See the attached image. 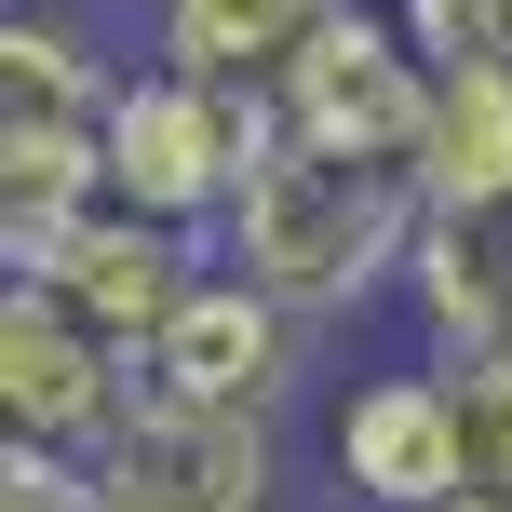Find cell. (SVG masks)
Wrapping results in <instances>:
<instances>
[{
  "mask_svg": "<svg viewBox=\"0 0 512 512\" xmlns=\"http://www.w3.org/2000/svg\"><path fill=\"white\" fill-rule=\"evenodd\" d=\"M418 216H432L418 162H364V149H324L297 122H256V162H243V203L216 230V256L243 283H270L297 324H351V310L405 297Z\"/></svg>",
  "mask_w": 512,
  "mask_h": 512,
  "instance_id": "1",
  "label": "cell"
},
{
  "mask_svg": "<svg viewBox=\"0 0 512 512\" xmlns=\"http://www.w3.org/2000/svg\"><path fill=\"white\" fill-rule=\"evenodd\" d=\"M256 122H270L256 95L135 54L122 95H108V203H135V216H162V230H203V243H216V230H230V203H243Z\"/></svg>",
  "mask_w": 512,
  "mask_h": 512,
  "instance_id": "2",
  "label": "cell"
},
{
  "mask_svg": "<svg viewBox=\"0 0 512 512\" xmlns=\"http://www.w3.org/2000/svg\"><path fill=\"white\" fill-rule=\"evenodd\" d=\"M324 472L351 512H445L472 499V418H459V378L432 351H391L364 378H337L324 405Z\"/></svg>",
  "mask_w": 512,
  "mask_h": 512,
  "instance_id": "3",
  "label": "cell"
},
{
  "mask_svg": "<svg viewBox=\"0 0 512 512\" xmlns=\"http://www.w3.org/2000/svg\"><path fill=\"white\" fill-rule=\"evenodd\" d=\"M432 95H445L432 54L391 27V0H364V14H337L324 41L270 81V122L324 135V149H364V162H418V176H432Z\"/></svg>",
  "mask_w": 512,
  "mask_h": 512,
  "instance_id": "4",
  "label": "cell"
},
{
  "mask_svg": "<svg viewBox=\"0 0 512 512\" xmlns=\"http://www.w3.org/2000/svg\"><path fill=\"white\" fill-rule=\"evenodd\" d=\"M203 270H216V243L203 230H162V216H135V203H95L68 243H41L14 283H41L68 324H95L108 351L149 378V351H162V324H176L189 297H203Z\"/></svg>",
  "mask_w": 512,
  "mask_h": 512,
  "instance_id": "5",
  "label": "cell"
},
{
  "mask_svg": "<svg viewBox=\"0 0 512 512\" xmlns=\"http://www.w3.org/2000/svg\"><path fill=\"white\" fill-rule=\"evenodd\" d=\"M310 337L324 324H297V310L270 297V283H243L230 256L203 270V297L162 324V351H149V405H203V418H283L310 391Z\"/></svg>",
  "mask_w": 512,
  "mask_h": 512,
  "instance_id": "6",
  "label": "cell"
},
{
  "mask_svg": "<svg viewBox=\"0 0 512 512\" xmlns=\"http://www.w3.org/2000/svg\"><path fill=\"white\" fill-rule=\"evenodd\" d=\"M135 405H149V378H135L95 324H68L41 283H14V297H0V432H14V445L95 459Z\"/></svg>",
  "mask_w": 512,
  "mask_h": 512,
  "instance_id": "7",
  "label": "cell"
},
{
  "mask_svg": "<svg viewBox=\"0 0 512 512\" xmlns=\"http://www.w3.org/2000/svg\"><path fill=\"white\" fill-rule=\"evenodd\" d=\"M122 512H283V418H203V405H135L95 445Z\"/></svg>",
  "mask_w": 512,
  "mask_h": 512,
  "instance_id": "8",
  "label": "cell"
},
{
  "mask_svg": "<svg viewBox=\"0 0 512 512\" xmlns=\"http://www.w3.org/2000/svg\"><path fill=\"white\" fill-rule=\"evenodd\" d=\"M391 310L418 324L432 364H499L512 351V189L418 216V256H405V297Z\"/></svg>",
  "mask_w": 512,
  "mask_h": 512,
  "instance_id": "9",
  "label": "cell"
},
{
  "mask_svg": "<svg viewBox=\"0 0 512 512\" xmlns=\"http://www.w3.org/2000/svg\"><path fill=\"white\" fill-rule=\"evenodd\" d=\"M135 54H108V27L81 0H14L0 14V135L27 149H108V95Z\"/></svg>",
  "mask_w": 512,
  "mask_h": 512,
  "instance_id": "10",
  "label": "cell"
},
{
  "mask_svg": "<svg viewBox=\"0 0 512 512\" xmlns=\"http://www.w3.org/2000/svg\"><path fill=\"white\" fill-rule=\"evenodd\" d=\"M135 14H149V68L230 81V95L270 108V81L297 68L337 14H364V0H135Z\"/></svg>",
  "mask_w": 512,
  "mask_h": 512,
  "instance_id": "11",
  "label": "cell"
},
{
  "mask_svg": "<svg viewBox=\"0 0 512 512\" xmlns=\"http://www.w3.org/2000/svg\"><path fill=\"white\" fill-rule=\"evenodd\" d=\"M512 189V68H459L432 95V203Z\"/></svg>",
  "mask_w": 512,
  "mask_h": 512,
  "instance_id": "12",
  "label": "cell"
},
{
  "mask_svg": "<svg viewBox=\"0 0 512 512\" xmlns=\"http://www.w3.org/2000/svg\"><path fill=\"white\" fill-rule=\"evenodd\" d=\"M391 27L432 54V81H459V68H512V0H391Z\"/></svg>",
  "mask_w": 512,
  "mask_h": 512,
  "instance_id": "13",
  "label": "cell"
},
{
  "mask_svg": "<svg viewBox=\"0 0 512 512\" xmlns=\"http://www.w3.org/2000/svg\"><path fill=\"white\" fill-rule=\"evenodd\" d=\"M0 512H122L95 459H54V445H0Z\"/></svg>",
  "mask_w": 512,
  "mask_h": 512,
  "instance_id": "14",
  "label": "cell"
},
{
  "mask_svg": "<svg viewBox=\"0 0 512 512\" xmlns=\"http://www.w3.org/2000/svg\"><path fill=\"white\" fill-rule=\"evenodd\" d=\"M459 378V418H472V486L512 499V364H445Z\"/></svg>",
  "mask_w": 512,
  "mask_h": 512,
  "instance_id": "15",
  "label": "cell"
},
{
  "mask_svg": "<svg viewBox=\"0 0 512 512\" xmlns=\"http://www.w3.org/2000/svg\"><path fill=\"white\" fill-rule=\"evenodd\" d=\"M445 512H512V499H499V486H472V499H445Z\"/></svg>",
  "mask_w": 512,
  "mask_h": 512,
  "instance_id": "16",
  "label": "cell"
}]
</instances>
